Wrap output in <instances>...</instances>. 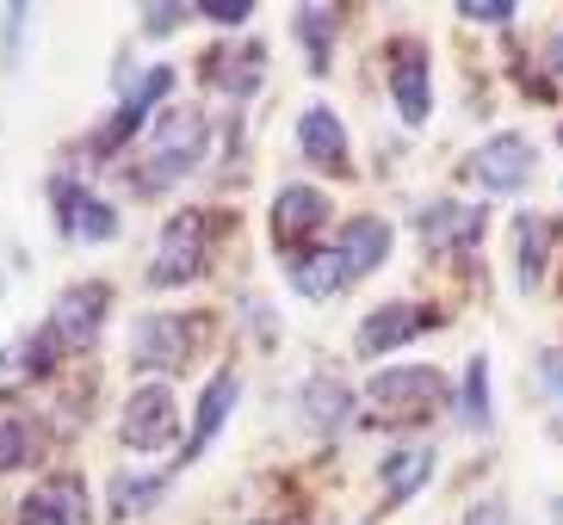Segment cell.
<instances>
[{
  "instance_id": "cell-1",
  "label": "cell",
  "mask_w": 563,
  "mask_h": 525,
  "mask_svg": "<svg viewBox=\"0 0 563 525\" xmlns=\"http://www.w3.org/2000/svg\"><path fill=\"white\" fill-rule=\"evenodd\" d=\"M205 148H211V124H205L199 112H162L155 131H150V167H155L150 186L186 180V174L205 161Z\"/></svg>"
},
{
  "instance_id": "cell-2",
  "label": "cell",
  "mask_w": 563,
  "mask_h": 525,
  "mask_svg": "<svg viewBox=\"0 0 563 525\" xmlns=\"http://www.w3.org/2000/svg\"><path fill=\"white\" fill-rule=\"evenodd\" d=\"M118 439L131 445V451H167V445L180 439V402H174V390L167 383L131 390L124 421H118Z\"/></svg>"
},
{
  "instance_id": "cell-3",
  "label": "cell",
  "mask_w": 563,
  "mask_h": 525,
  "mask_svg": "<svg viewBox=\"0 0 563 525\" xmlns=\"http://www.w3.org/2000/svg\"><path fill=\"white\" fill-rule=\"evenodd\" d=\"M532 167H539V148L527 143L520 131H501L489 136L483 148H471V161H464V174L483 186V192H520V186L532 180Z\"/></svg>"
},
{
  "instance_id": "cell-4",
  "label": "cell",
  "mask_w": 563,
  "mask_h": 525,
  "mask_svg": "<svg viewBox=\"0 0 563 525\" xmlns=\"http://www.w3.org/2000/svg\"><path fill=\"white\" fill-rule=\"evenodd\" d=\"M372 402H384L397 421H428L446 402V378L433 365H397V371H378L372 378Z\"/></svg>"
},
{
  "instance_id": "cell-5",
  "label": "cell",
  "mask_w": 563,
  "mask_h": 525,
  "mask_svg": "<svg viewBox=\"0 0 563 525\" xmlns=\"http://www.w3.org/2000/svg\"><path fill=\"white\" fill-rule=\"evenodd\" d=\"M199 272H205V223H199V211H186V216H174V223L162 230L150 284L155 291H180V284H192Z\"/></svg>"
},
{
  "instance_id": "cell-6",
  "label": "cell",
  "mask_w": 563,
  "mask_h": 525,
  "mask_svg": "<svg viewBox=\"0 0 563 525\" xmlns=\"http://www.w3.org/2000/svg\"><path fill=\"white\" fill-rule=\"evenodd\" d=\"M167 93H174V68H143V75H124V81H118V112H112V124L93 136V148H118L131 131H143V118H150Z\"/></svg>"
},
{
  "instance_id": "cell-7",
  "label": "cell",
  "mask_w": 563,
  "mask_h": 525,
  "mask_svg": "<svg viewBox=\"0 0 563 525\" xmlns=\"http://www.w3.org/2000/svg\"><path fill=\"white\" fill-rule=\"evenodd\" d=\"M106 310H112V291L106 284H68L63 297L51 303V334L63 346H93L100 340V328H106Z\"/></svg>"
},
{
  "instance_id": "cell-8",
  "label": "cell",
  "mask_w": 563,
  "mask_h": 525,
  "mask_svg": "<svg viewBox=\"0 0 563 525\" xmlns=\"http://www.w3.org/2000/svg\"><path fill=\"white\" fill-rule=\"evenodd\" d=\"M51 198H56V223H63L68 242H118V211L100 192H87L75 180H56Z\"/></svg>"
},
{
  "instance_id": "cell-9",
  "label": "cell",
  "mask_w": 563,
  "mask_h": 525,
  "mask_svg": "<svg viewBox=\"0 0 563 525\" xmlns=\"http://www.w3.org/2000/svg\"><path fill=\"white\" fill-rule=\"evenodd\" d=\"M131 346H136V365L180 371L186 353H192V322H186V315H174V310L143 315V322H136V334H131Z\"/></svg>"
},
{
  "instance_id": "cell-10",
  "label": "cell",
  "mask_w": 563,
  "mask_h": 525,
  "mask_svg": "<svg viewBox=\"0 0 563 525\" xmlns=\"http://www.w3.org/2000/svg\"><path fill=\"white\" fill-rule=\"evenodd\" d=\"M298 155L322 174H347V124L329 112V105H303L298 112Z\"/></svg>"
},
{
  "instance_id": "cell-11",
  "label": "cell",
  "mask_w": 563,
  "mask_h": 525,
  "mask_svg": "<svg viewBox=\"0 0 563 525\" xmlns=\"http://www.w3.org/2000/svg\"><path fill=\"white\" fill-rule=\"evenodd\" d=\"M433 328V315L421 310V303H384V310H372L360 322V359H384L390 346H402V340H415V334H428Z\"/></svg>"
},
{
  "instance_id": "cell-12",
  "label": "cell",
  "mask_w": 563,
  "mask_h": 525,
  "mask_svg": "<svg viewBox=\"0 0 563 525\" xmlns=\"http://www.w3.org/2000/svg\"><path fill=\"white\" fill-rule=\"evenodd\" d=\"M390 99H397V118L409 124V131L428 124L433 81H428V56H421V44H402L397 56H390Z\"/></svg>"
},
{
  "instance_id": "cell-13",
  "label": "cell",
  "mask_w": 563,
  "mask_h": 525,
  "mask_svg": "<svg viewBox=\"0 0 563 525\" xmlns=\"http://www.w3.org/2000/svg\"><path fill=\"white\" fill-rule=\"evenodd\" d=\"M353 409H360V395H353L341 378H329V371H316V378L298 390V414L310 421L316 433H341V427H353Z\"/></svg>"
},
{
  "instance_id": "cell-14",
  "label": "cell",
  "mask_w": 563,
  "mask_h": 525,
  "mask_svg": "<svg viewBox=\"0 0 563 525\" xmlns=\"http://www.w3.org/2000/svg\"><path fill=\"white\" fill-rule=\"evenodd\" d=\"M384 254H390V223H384V216H353L347 230H341V247H334V260H341L347 279L378 272Z\"/></svg>"
},
{
  "instance_id": "cell-15",
  "label": "cell",
  "mask_w": 563,
  "mask_h": 525,
  "mask_svg": "<svg viewBox=\"0 0 563 525\" xmlns=\"http://www.w3.org/2000/svg\"><path fill=\"white\" fill-rule=\"evenodd\" d=\"M19 525H87V489L75 477H56L19 507Z\"/></svg>"
},
{
  "instance_id": "cell-16",
  "label": "cell",
  "mask_w": 563,
  "mask_h": 525,
  "mask_svg": "<svg viewBox=\"0 0 563 525\" xmlns=\"http://www.w3.org/2000/svg\"><path fill=\"white\" fill-rule=\"evenodd\" d=\"M235 395H242V378H235V371H217V378L205 383L199 421H192V439H186V451H180L186 463H199V451L217 439V433H223V421H230V409H235Z\"/></svg>"
},
{
  "instance_id": "cell-17",
  "label": "cell",
  "mask_w": 563,
  "mask_h": 525,
  "mask_svg": "<svg viewBox=\"0 0 563 525\" xmlns=\"http://www.w3.org/2000/svg\"><path fill=\"white\" fill-rule=\"evenodd\" d=\"M545 260H551V223L539 211H520L514 216V284L520 291H539Z\"/></svg>"
},
{
  "instance_id": "cell-18",
  "label": "cell",
  "mask_w": 563,
  "mask_h": 525,
  "mask_svg": "<svg viewBox=\"0 0 563 525\" xmlns=\"http://www.w3.org/2000/svg\"><path fill=\"white\" fill-rule=\"evenodd\" d=\"M421 235H428L433 247H446V254H471V247L483 242V211L477 204H433V211L421 216Z\"/></svg>"
},
{
  "instance_id": "cell-19",
  "label": "cell",
  "mask_w": 563,
  "mask_h": 525,
  "mask_svg": "<svg viewBox=\"0 0 563 525\" xmlns=\"http://www.w3.org/2000/svg\"><path fill=\"white\" fill-rule=\"evenodd\" d=\"M167 477L162 470H118L112 482H106V520H136V513H150L155 501H162Z\"/></svg>"
},
{
  "instance_id": "cell-20",
  "label": "cell",
  "mask_w": 563,
  "mask_h": 525,
  "mask_svg": "<svg viewBox=\"0 0 563 525\" xmlns=\"http://www.w3.org/2000/svg\"><path fill=\"white\" fill-rule=\"evenodd\" d=\"M285 279H291V291H298V297L329 303V297L347 284V272H341V260H334V247H310V254H298V260L285 266Z\"/></svg>"
},
{
  "instance_id": "cell-21",
  "label": "cell",
  "mask_w": 563,
  "mask_h": 525,
  "mask_svg": "<svg viewBox=\"0 0 563 525\" xmlns=\"http://www.w3.org/2000/svg\"><path fill=\"white\" fill-rule=\"evenodd\" d=\"M322 216H329V198L316 192V186H285V192L273 198V235H279V242L310 235Z\"/></svg>"
},
{
  "instance_id": "cell-22",
  "label": "cell",
  "mask_w": 563,
  "mask_h": 525,
  "mask_svg": "<svg viewBox=\"0 0 563 525\" xmlns=\"http://www.w3.org/2000/svg\"><path fill=\"white\" fill-rule=\"evenodd\" d=\"M56 334L51 328H37V334H25V340H13L7 353H0V383H25V378H44V365L56 359Z\"/></svg>"
},
{
  "instance_id": "cell-23",
  "label": "cell",
  "mask_w": 563,
  "mask_h": 525,
  "mask_svg": "<svg viewBox=\"0 0 563 525\" xmlns=\"http://www.w3.org/2000/svg\"><path fill=\"white\" fill-rule=\"evenodd\" d=\"M459 421H464V433H489L496 427V409H489V359H483V353H471V365H464Z\"/></svg>"
},
{
  "instance_id": "cell-24",
  "label": "cell",
  "mask_w": 563,
  "mask_h": 525,
  "mask_svg": "<svg viewBox=\"0 0 563 525\" xmlns=\"http://www.w3.org/2000/svg\"><path fill=\"white\" fill-rule=\"evenodd\" d=\"M261 68H266V49L261 44L223 49V56H217V68H211V87H223L230 99H242V93H254V87H261Z\"/></svg>"
},
{
  "instance_id": "cell-25",
  "label": "cell",
  "mask_w": 563,
  "mask_h": 525,
  "mask_svg": "<svg viewBox=\"0 0 563 525\" xmlns=\"http://www.w3.org/2000/svg\"><path fill=\"white\" fill-rule=\"evenodd\" d=\"M298 37L310 44V75H329V44H334V25H341V13L334 7H298Z\"/></svg>"
},
{
  "instance_id": "cell-26",
  "label": "cell",
  "mask_w": 563,
  "mask_h": 525,
  "mask_svg": "<svg viewBox=\"0 0 563 525\" xmlns=\"http://www.w3.org/2000/svg\"><path fill=\"white\" fill-rule=\"evenodd\" d=\"M428 477H433V451H428V445H415V451H390V458H384V489L397 494V501H409Z\"/></svg>"
},
{
  "instance_id": "cell-27",
  "label": "cell",
  "mask_w": 563,
  "mask_h": 525,
  "mask_svg": "<svg viewBox=\"0 0 563 525\" xmlns=\"http://www.w3.org/2000/svg\"><path fill=\"white\" fill-rule=\"evenodd\" d=\"M32 451H37L32 421H25L19 409H0V470H19V463H32Z\"/></svg>"
},
{
  "instance_id": "cell-28",
  "label": "cell",
  "mask_w": 563,
  "mask_h": 525,
  "mask_svg": "<svg viewBox=\"0 0 563 525\" xmlns=\"http://www.w3.org/2000/svg\"><path fill=\"white\" fill-rule=\"evenodd\" d=\"M192 19H217V25H242V19H254L249 0H199L192 7Z\"/></svg>"
},
{
  "instance_id": "cell-29",
  "label": "cell",
  "mask_w": 563,
  "mask_h": 525,
  "mask_svg": "<svg viewBox=\"0 0 563 525\" xmlns=\"http://www.w3.org/2000/svg\"><path fill=\"white\" fill-rule=\"evenodd\" d=\"M539 390H545L551 409L563 414V353H545V359H539ZM558 433H563V421H558Z\"/></svg>"
},
{
  "instance_id": "cell-30",
  "label": "cell",
  "mask_w": 563,
  "mask_h": 525,
  "mask_svg": "<svg viewBox=\"0 0 563 525\" xmlns=\"http://www.w3.org/2000/svg\"><path fill=\"white\" fill-rule=\"evenodd\" d=\"M459 19H477V25H508L514 19V0H459Z\"/></svg>"
},
{
  "instance_id": "cell-31",
  "label": "cell",
  "mask_w": 563,
  "mask_h": 525,
  "mask_svg": "<svg viewBox=\"0 0 563 525\" xmlns=\"http://www.w3.org/2000/svg\"><path fill=\"white\" fill-rule=\"evenodd\" d=\"M180 19H192V7H143V32H155V37H167Z\"/></svg>"
},
{
  "instance_id": "cell-32",
  "label": "cell",
  "mask_w": 563,
  "mask_h": 525,
  "mask_svg": "<svg viewBox=\"0 0 563 525\" xmlns=\"http://www.w3.org/2000/svg\"><path fill=\"white\" fill-rule=\"evenodd\" d=\"M464 525H508V507L501 501H477V507L464 513Z\"/></svg>"
},
{
  "instance_id": "cell-33",
  "label": "cell",
  "mask_w": 563,
  "mask_h": 525,
  "mask_svg": "<svg viewBox=\"0 0 563 525\" xmlns=\"http://www.w3.org/2000/svg\"><path fill=\"white\" fill-rule=\"evenodd\" d=\"M551 68H563V32L551 37Z\"/></svg>"
}]
</instances>
